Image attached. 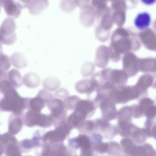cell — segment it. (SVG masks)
<instances>
[{
  "instance_id": "6da1fadb",
  "label": "cell",
  "mask_w": 156,
  "mask_h": 156,
  "mask_svg": "<svg viewBox=\"0 0 156 156\" xmlns=\"http://www.w3.org/2000/svg\"><path fill=\"white\" fill-rule=\"evenodd\" d=\"M99 84L94 79L80 81L76 84V89L80 93L90 94L99 88Z\"/></svg>"
},
{
  "instance_id": "7a4b0ae2",
  "label": "cell",
  "mask_w": 156,
  "mask_h": 156,
  "mask_svg": "<svg viewBox=\"0 0 156 156\" xmlns=\"http://www.w3.org/2000/svg\"><path fill=\"white\" fill-rule=\"evenodd\" d=\"M96 109L94 103L88 100H80L75 105V111L79 112L85 116L92 114Z\"/></svg>"
},
{
  "instance_id": "3957f363",
  "label": "cell",
  "mask_w": 156,
  "mask_h": 156,
  "mask_svg": "<svg viewBox=\"0 0 156 156\" xmlns=\"http://www.w3.org/2000/svg\"><path fill=\"white\" fill-rule=\"evenodd\" d=\"M47 104L48 109L51 111L52 115L54 117L64 116L66 114L65 104L62 100L52 99Z\"/></svg>"
},
{
  "instance_id": "277c9868",
  "label": "cell",
  "mask_w": 156,
  "mask_h": 156,
  "mask_svg": "<svg viewBox=\"0 0 156 156\" xmlns=\"http://www.w3.org/2000/svg\"><path fill=\"white\" fill-rule=\"evenodd\" d=\"M151 16L147 12L139 13L134 21L135 26L137 29L144 30L150 26L151 23Z\"/></svg>"
},
{
  "instance_id": "5b68a950",
  "label": "cell",
  "mask_w": 156,
  "mask_h": 156,
  "mask_svg": "<svg viewBox=\"0 0 156 156\" xmlns=\"http://www.w3.org/2000/svg\"><path fill=\"white\" fill-rule=\"evenodd\" d=\"M109 53V49L106 47H100L98 48L95 59V63L97 66L104 67L108 64Z\"/></svg>"
},
{
  "instance_id": "8992f818",
  "label": "cell",
  "mask_w": 156,
  "mask_h": 156,
  "mask_svg": "<svg viewBox=\"0 0 156 156\" xmlns=\"http://www.w3.org/2000/svg\"><path fill=\"white\" fill-rule=\"evenodd\" d=\"M132 133V137L136 144H143L148 137L145 130L136 129Z\"/></svg>"
},
{
  "instance_id": "52a82bcc",
  "label": "cell",
  "mask_w": 156,
  "mask_h": 156,
  "mask_svg": "<svg viewBox=\"0 0 156 156\" xmlns=\"http://www.w3.org/2000/svg\"><path fill=\"white\" fill-rule=\"evenodd\" d=\"M80 100V98L76 96H72L69 97L64 103L65 107L69 110L74 109L76 103Z\"/></svg>"
},
{
  "instance_id": "ba28073f",
  "label": "cell",
  "mask_w": 156,
  "mask_h": 156,
  "mask_svg": "<svg viewBox=\"0 0 156 156\" xmlns=\"http://www.w3.org/2000/svg\"><path fill=\"white\" fill-rule=\"evenodd\" d=\"M123 145L124 146L125 149L127 154L131 155V154L135 148L136 145L131 139H126L123 141Z\"/></svg>"
},
{
  "instance_id": "9c48e42d",
  "label": "cell",
  "mask_w": 156,
  "mask_h": 156,
  "mask_svg": "<svg viewBox=\"0 0 156 156\" xmlns=\"http://www.w3.org/2000/svg\"><path fill=\"white\" fill-rule=\"evenodd\" d=\"M131 156H146V150L144 145L136 146Z\"/></svg>"
},
{
  "instance_id": "30bf717a",
  "label": "cell",
  "mask_w": 156,
  "mask_h": 156,
  "mask_svg": "<svg viewBox=\"0 0 156 156\" xmlns=\"http://www.w3.org/2000/svg\"><path fill=\"white\" fill-rule=\"evenodd\" d=\"M146 150V156H154L156 151L151 145L148 144H144Z\"/></svg>"
},
{
  "instance_id": "8fae6325",
  "label": "cell",
  "mask_w": 156,
  "mask_h": 156,
  "mask_svg": "<svg viewBox=\"0 0 156 156\" xmlns=\"http://www.w3.org/2000/svg\"><path fill=\"white\" fill-rule=\"evenodd\" d=\"M141 1L147 5H152L156 3V0H141Z\"/></svg>"
},
{
  "instance_id": "7c38bea8",
  "label": "cell",
  "mask_w": 156,
  "mask_h": 156,
  "mask_svg": "<svg viewBox=\"0 0 156 156\" xmlns=\"http://www.w3.org/2000/svg\"><path fill=\"white\" fill-rule=\"evenodd\" d=\"M151 137H153L156 140V128H154L151 132Z\"/></svg>"
},
{
  "instance_id": "4fadbf2b",
  "label": "cell",
  "mask_w": 156,
  "mask_h": 156,
  "mask_svg": "<svg viewBox=\"0 0 156 156\" xmlns=\"http://www.w3.org/2000/svg\"><path fill=\"white\" fill-rule=\"evenodd\" d=\"M156 156V153L155 155V156Z\"/></svg>"
}]
</instances>
